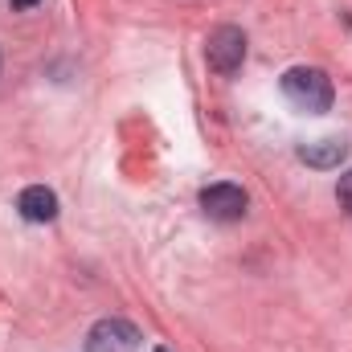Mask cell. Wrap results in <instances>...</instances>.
<instances>
[{
  "label": "cell",
  "mask_w": 352,
  "mask_h": 352,
  "mask_svg": "<svg viewBox=\"0 0 352 352\" xmlns=\"http://www.w3.org/2000/svg\"><path fill=\"white\" fill-rule=\"evenodd\" d=\"M156 352H168V349H156Z\"/></svg>",
  "instance_id": "9c48e42d"
},
{
  "label": "cell",
  "mask_w": 352,
  "mask_h": 352,
  "mask_svg": "<svg viewBox=\"0 0 352 352\" xmlns=\"http://www.w3.org/2000/svg\"><path fill=\"white\" fill-rule=\"evenodd\" d=\"M278 87H283V98H287L291 107H299V111H307V115L332 111V98H336L332 78H328L324 70H316V66H291Z\"/></svg>",
  "instance_id": "6da1fadb"
},
{
  "label": "cell",
  "mask_w": 352,
  "mask_h": 352,
  "mask_svg": "<svg viewBox=\"0 0 352 352\" xmlns=\"http://www.w3.org/2000/svg\"><path fill=\"white\" fill-rule=\"evenodd\" d=\"M16 213H21L25 221H37V226L54 221V217H58V197H54V188H45V184H29V188H21V197H16Z\"/></svg>",
  "instance_id": "8992f818"
},
{
  "label": "cell",
  "mask_w": 352,
  "mask_h": 352,
  "mask_svg": "<svg viewBox=\"0 0 352 352\" xmlns=\"http://www.w3.org/2000/svg\"><path fill=\"white\" fill-rule=\"evenodd\" d=\"M140 328L131 320H119V316H107L98 320L87 332V352H135L140 349Z\"/></svg>",
  "instance_id": "277c9868"
},
{
  "label": "cell",
  "mask_w": 352,
  "mask_h": 352,
  "mask_svg": "<svg viewBox=\"0 0 352 352\" xmlns=\"http://www.w3.org/2000/svg\"><path fill=\"white\" fill-rule=\"evenodd\" d=\"M299 160L307 168H340L349 160V140L344 135H324V140L299 144Z\"/></svg>",
  "instance_id": "5b68a950"
},
{
  "label": "cell",
  "mask_w": 352,
  "mask_h": 352,
  "mask_svg": "<svg viewBox=\"0 0 352 352\" xmlns=\"http://www.w3.org/2000/svg\"><path fill=\"white\" fill-rule=\"evenodd\" d=\"M8 4H12V8H33L37 0H8Z\"/></svg>",
  "instance_id": "ba28073f"
},
{
  "label": "cell",
  "mask_w": 352,
  "mask_h": 352,
  "mask_svg": "<svg viewBox=\"0 0 352 352\" xmlns=\"http://www.w3.org/2000/svg\"><path fill=\"white\" fill-rule=\"evenodd\" d=\"M336 201H340V209L352 217V168L340 176V184H336Z\"/></svg>",
  "instance_id": "52a82bcc"
},
{
  "label": "cell",
  "mask_w": 352,
  "mask_h": 352,
  "mask_svg": "<svg viewBox=\"0 0 352 352\" xmlns=\"http://www.w3.org/2000/svg\"><path fill=\"white\" fill-rule=\"evenodd\" d=\"M205 62L217 74H238L246 62V33L238 25H217L205 41Z\"/></svg>",
  "instance_id": "7a4b0ae2"
},
{
  "label": "cell",
  "mask_w": 352,
  "mask_h": 352,
  "mask_svg": "<svg viewBox=\"0 0 352 352\" xmlns=\"http://www.w3.org/2000/svg\"><path fill=\"white\" fill-rule=\"evenodd\" d=\"M246 205H250V197H246L242 184L217 180V184H205L201 188V209L213 221H242L246 217Z\"/></svg>",
  "instance_id": "3957f363"
}]
</instances>
